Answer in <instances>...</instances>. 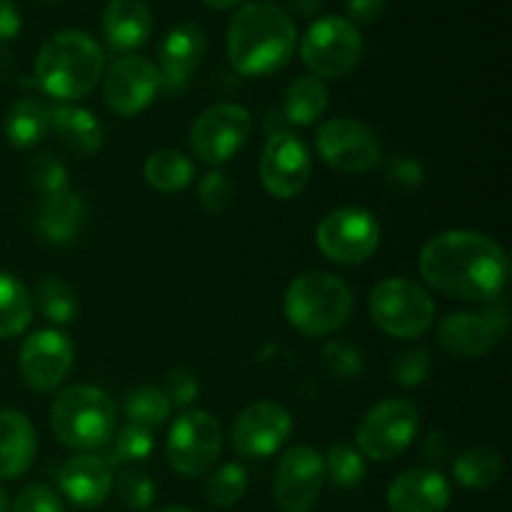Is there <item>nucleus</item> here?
<instances>
[{
  "instance_id": "1",
  "label": "nucleus",
  "mask_w": 512,
  "mask_h": 512,
  "mask_svg": "<svg viewBox=\"0 0 512 512\" xmlns=\"http://www.w3.org/2000/svg\"><path fill=\"white\" fill-rule=\"evenodd\" d=\"M420 273L438 293L470 303L503 298L510 275L505 250L493 238L475 230H448L420 250Z\"/></svg>"
},
{
  "instance_id": "2",
  "label": "nucleus",
  "mask_w": 512,
  "mask_h": 512,
  "mask_svg": "<svg viewBox=\"0 0 512 512\" xmlns=\"http://www.w3.org/2000/svg\"><path fill=\"white\" fill-rule=\"evenodd\" d=\"M298 45V30L273 0H250L228 25V58L240 75L263 78L283 70Z\"/></svg>"
},
{
  "instance_id": "3",
  "label": "nucleus",
  "mask_w": 512,
  "mask_h": 512,
  "mask_svg": "<svg viewBox=\"0 0 512 512\" xmlns=\"http://www.w3.org/2000/svg\"><path fill=\"white\" fill-rule=\"evenodd\" d=\"M105 55L83 30H60L48 38L35 60V80L60 103L90 95L103 78Z\"/></svg>"
},
{
  "instance_id": "4",
  "label": "nucleus",
  "mask_w": 512,
  "mask_h": 512,
  "mask_svg": "<svg viewBox=\"0 0 512 512\" xmlns=\"http://www.w3.org/2000/svg\"><path fill=\"white\" fill-rule=\"evenodd\" d=\"M353 290L333 273H303L285 290V318L305 338H325L348 323Z\"/></svg>"
},
{
  "instance_id": "5",
  "label": "nucleus",
  "mask_w": 512,
  "mask_h": 512,
  "mask_svg": "<svg viewBox=\"0 0 512 512\" xmlns=\"http://www.w3.org/2000/svg\"><path fill=\"white\" fill-rule=\"evenodd\" d=\"M50 428L73 450L105 448L115 433V405L100 388L70 385L53 400Z\"/></svg>"
},
{
  "instance_id": "6",
  "label": "nucleus",
  "mask_w": 512,
  "mask_h": 512,
  "mask_svg": "<svg viewBox=\"0 0 512 512\" xmlns=\"http://www.w3.org/2000/svg\"><path fill=\"white\" fill-rule=\"evenodd\" d=\"M370 318L390 338L413 340L433 325L435 303L413 280L388 278L370 293Z\"/></svg>"
},
{
  "instance_id": "7",
  "label": "nucleus",
  "mask_w": 512,
  "mask_h": 512,
  "mask_svg": "<svg viewBox=\"0 0 512 512\" xmlns=\"http://www.w3.org/2000/svg\"><path fill=\"white\" fill-rule=\"evenodd\" d=\"M300 58L315 78H343L363 58V35L353 20L328 15L308 28L300 43Z\"/></svg>"
},
{
  "instance_id": "8",
  "label": "nucleus",
  "mask_w": 512,
  "mask_h": 512,
  "mask_svg": "<svg viewBox=\"0 0 512 512\" xmlns=\"http://www.w3.org/2000/svg\"><path fill=\"white\" fill-rule=\"evenodd\" d=\"M223 450V428L205 410H190L173 423L165 445L168 465L178 475L198 478L213 470Z\"/></svg>"
},
{
  "instance_id": "9",
  "label": "nucleus",
  "mask_w": 512,
  "mask_h": 512,
  "mask_svg": "<svg viewBox=\"0 0 512 512\" xmlns=\"http://www.w3.org/2000/svg\"><path fill=\"white\" fill-rule=\"evenodd\" d=\"M320 253L338 265H360L380 245V225L370 210L335 208L318 223L315 230Z\"/></svg>"
},
{
  "instance_id": "10",
  "label": "nucleus",
  "mask_w": 512,
  "mask_h": 512,
  "mask_svg": "<svg viewBox=\"0 0 512 512\" xmlns=\"http://www.w3.org/2000/svg\"><path fill=\"white\" fill-rule=\"evenodd\" d=\"M420 415L410 400H383L365 413L358 425V450L370 460H393L418 435Z\"/></svg>"
},
{
  "instance_id": "11",
  "label": "nucleus",
  "mask_w": 512,
  "mask_h": 512,
  "mask_svg": "<svg viewBox=\"0 0 512 512\" xmlns=\"http://www.w3.org/2000/svg\"><path fill=\"white\" fill-rule=\"evenodd\" d=\"M253 120L243 105L218 103L203 110L190 128V148L203 163L223 165L240 153L250 138Z\"/></svg>"
},
{
  "instance_id": "12",
  "label": "nucleus",
  "mask_w": 512,
  "mask_h": 512,
  "mask_svg": "<svg viewBox=\"0 0 512 512\" xmlns=\"http://www.w3.org/2000/svg\"><path fill=\"white\" fill-rule=\"evenodd\" d=\"M315 148L323 163L340 173H368L383 158L380 140L355 118L325 120L315 135Z\"/></svg>"
},
{
  "instance_id": "13",
  "label": "nucleus",
  "mask_w": 512,
  "mask_h": 512,
  "mask_svg": "<svg viewBox=\"0 0 512 512\" xmlns=\"http://www.w3.org/2000/svg\"><path fill=\"white\" fill-rule=\"evenodd\" d=\"M510 310L505 300H493L483 313H453L438 325V343L455 358H483L508 333Z\"/></svg>"
},
{
  "instance_id": "14",
  "label": "nucleus",
  "mask_w": 512,
  "mask_h": 512,
  "mask_svg": "<svg viewBox=\"0 0 512 512\" xmlns=\"http://www.w3.org/2000/svg\"><path fill=\"white\" fill-rule=\"evenodd\" d=\"M293 433L288 408L273 400H258L235 418L230 445L245 460H265L278 453Z\"/></svg>"
},
{
  "instance_id": "15",
  "label": "nucleus",
  "mask_w": 512,
  "mask_h": 512,
  "mask_svg": "<svg viewBox=\"0 0 512 512\" xmlns=\"http://www.w3.org/2000/svg\"><path fill=\"white\" fill-rule=\"evenodd\" d=\"M325 485L323 455L308 445L290 448L278 460L273 478V498L283 512H310Z\"/></svg>"
},
{
  "instance_id": "16",
  "label": "nucleus",
  "mask_w": 512,
  "mask_h": 512,
  "mask_svg": "<svg viewBox=\"0 0 512 512\" xmlns=\"http://www.w3.org/2000/svg\"><path fill=\"white\" fill-rule=\"evenodd\" d=\"M313 163L303 140L293 133H273L260 155V180L278 200H293L308 188Z\"/></svg>"
},
{
  "instance_id": "17",
  "label": "nucleus",
  "mask_w": 512,
  "mask_h": 512,
  "mask_svg": "<svg viewBox=\"0 0 512 512\" xmlns=\"http://www.w3.org/2000/svg\"><path fill=\"white\" fill-rule=\"evenodd\" d=\"M158 65L140 55H125L115 60L103 80L105 105L120 118H133L143 113L155 95L160 93Z\"/></svg>"
},
{
  "instance_id": "18",
  "label": "nucleus",
  "mask_w": 512,
  "mask_h": 512,
  "mask_svg": "<svg viewBox=\"0 0 512 512\" xmlns=\"http://www.w3.org/2000/svg\"><path fill=\"white\" fill-rule=\"evenodd\" d=\"M75 363V348L70 338L60 330L45 328L28 335L20 348V375L25 385L40 393L58 388L68 378Z\"/></svg>"
},
{
  "instance_id": "19",
  "label": "nucleus",
  "mask_w": 512,
  "mask_h": 512,
  "mask_svg": "<svg viewBox=\"0 0 512 512\" xmlns=\"http://www.w3.org/2000/svg\"><path fill=\"white\" fill-rule=\"evenodd\" d=\"M208 50V35L198 23H180L163 38L158 50L160 85L178 93L195 75Z\"/></svg>"
},
{
  "instance_id": "20",
  "label": "nucleus",
  "mask_w": 512,
  "mask_h": 512,
  "mask_svg": "<svg viewBox=\"0 0 512 512\" xmlns=\"http://www.w3.org/2000/svg\"><path fill=\"white\" fill-rule=\"evenodd\" d=\"M448 505V480L433 468L405 470L388 488V508L393 512H445Z\"/></svg>"
},
{
  "instance_id": "21",
  "label": "nucleus",
  "mask_w": 512,
  "mask_h": 512,
  "mask_svg": "<svg viewBox=\"0 0 512 512\" xmlns=\"http://www.w3.org/2000/svg\"><path fill=\"white\" fill-rule=\"evenodd\" d=\"M60 490L78 508H98L113 488V470L100 455L80 453L65 460L58 473Z\"/></svg>"
},
{
  "instance_id": "22",
  "label": "nucleus",
  "mask_w": 512,
  "mask_h": 512,
  "mask_svg": "<svg viewBox=\"0 0 512 512\" xmlns=\"http://www.w3.org/2000/svg\"><path fill=\"white\" fill-rule=\"evenodd\" d=\"M103 33L113 50L128 53L148 43L153 33V13L145 0H108L103 13Z\"/></svg>"
},
{
  "instance_id": "23",
  "label": "nucleus",
  "mask_w": 512,
  "mask_h": 512,
  "mask_svg": "<svg viewBox=\"0 0 512 512\" xmlns=\"http://www.w3.org/2000/svg\"><path fill=\"white\" fill-rule=\"evenodd\" d=\"M35 430L20 410H0V480L20 478L33 465Z\"/></svg>"
},
{
  "instance_id": "24",
  "label": "nucleus",
  "mask_w": 512,
  "mask_h": 512,
  "mask_svg": "<svg viewBox=\"0 0 512 512\" xmlns=\"http://www.w3.org/2000/svg\"><path fill=\"white\" fill-rule=\"evenodd\" d=\"M50 128L55 130L60 143H63L70 153L80 155V158H90V155H95L103 148V123L98 120V115L80 108V105H55L53 118H50Z\"/></svg>"
},
{
  "instance_id": "25",
  "label": "nucleus",
  "mask_w": 512,
  "mask_h": 512,
  "mask_svg": "<svg viewBox=\"0 0 512 512\" xmlns=\"http://www.w3.org/2000/svg\"><path fill=\"white\" fill-rule=\"evenodd\" d=\"M85 220V205L80 195L63 190V193L45 195L38 208V230L48 243L65 245L75 240Z\"/></svg>"
},
{
  "instance_id": "26",
  "label": "nucleus",
  "mask_w": 512,
  "mask_h": 512,
  "mask_svg": "<svg viewBox=\"0 0 512 512\" xmlns=\"http://www.w3.org/2000/svg\"><path fill=\"white\" fill-rule=\"evenodd\" d=\"M53 108L40 98H20L5 115V138L15 148H33L48 135Z\"/></svg>"
},
{
  "instance_id": "27",
  "label": "nucleus",
  "mask_w": 512,
  "mask_h": 512,
  "mask_svg": "<svg viewBox=\"0 0 512 512\" xmlns=\"http://www.w3.org/2000/svg\"><path fill=\"white\" fill-rule=\"evenodd\" d=\"M328 88L315 75H300L285 90L283 113L293 125H313L328 110Z\"/></svg>"
},
{
  "instance_id": "28",
  "label": "nucleus",
  "mask_w": 512,
  "mask_h": 512,
  "mask_svg": "<svg viewBox=\"0 0 512 512\" xmlns=\"http://www.w3.org/2000/svg\"><path fill=\"white\" fill-rule=\"evenodd\" d=\"M143 173L150 188H155L158 193H180V190L193 183L195 165L180 150L163 148L148 155Z\"/></svg>"
},
{
  "instance_id": "29",
  "label": "nucleus",
  "mask_w": 512,
  "mask_h": 512,
  "mask_svg": "<svg viewBox=\"0 0 512 512\" xmlns=\"http://www.w3.org/2000/svg\"><path fill=\"white\" fill-rule=\"evenodd\" d=\"M453 478L468 490H488L503 478V458L485 445H475L453 460Z\"/></svg>"
},
{
  "instance_id": "30",
  "label": "nucleus",
  "mask_w": 512,
  "mask_h": 512,
  "mask_svg": "<svg viewBox=\"0 0 512 512\" xmlns=\"http://www.w3.org/2000/svg\"><path fill=\"white\" fill-rule=\"evenodd\" d=\"M33 318V298L25 285L8 273H0V338H15Z\"/></svg>"
},
{
  "instance_id": "31",
  "label": "nucleus",
  "mask_w": 512,
  "mask_h": 512,
  "mask_svg": "<svg viewBox=\"0 0 512 512\" xmlns=\"http://www.w3.org/2000/svg\"><path fill=\"white\" fill-rule=\"evenodd\" d=\"M170 410L173 405H170L168 395L155 385H140L125 395V415L130 418V423L145 430L160 428L170 418Z\"/></svg>"
},
{
  "instance_id": "32",
  "label": "nucleus",
  "mask_w": 512,
  "mask_h": 512,
  "mask_svg": "<svg viewBox=\"0 0 512 512\" xmlns=\"http://www.w3.org/2000/svg\"><path fill=\"white\" fill-rule=\"evenodd\" d=\"M35 305L43 313L45 320L55 325L73 323L78 315V300H75L73 288L60 278H43L35 285Z\"/></svg>"
},
{
  "instance_id": "33",
  "label": "nucleus",
  "mask_w": 512,
  "mask_h": 512,
  "mask_svg": "<svg viewBox=\"0 0 512 512\" xmlns=\"http://www.w3.org/2000/svg\"><path fill=\"white\" fill-rule=\"evenodd\" d=\"M108 455H105V463L113 468V465H125V463H140V460L148 458L155 448V440L150 435V430L140 428V425H125L123 430L110 438Z\"/></svg>"
},
{
  "instance_id": "34",
  "label": "nucleus",
  "mask_w": 512,
  "mask_h": 512,
  "mask_svg": "<svg viewBox=\"0 0 512 512\" xmlns=\"http://www.w3.org/2000/svg\"><path fill=\"white\" fill-rule=\"evenodd\" d=\"M325 478L338 488H355L365 478V458L348 443H335L325 455Z\"/></svg>"
},
{
  "instance_id": "35",
  "label": "nucleus",
  "mask_w": 512,
  "mask_h": 512,
  "mask_svg": "<svg viewBox=\"0 0 512 512\" xmlns=\"http://www.w3.org/2000/svg\"><path fill=\"white\" fill-rule=\"evenodd\" d=\"M245 490H248V473L238 463H228L218 468L208 478V485H205V495L218 508H233L235 503L243 500Z\"/></svg>"
},
{
  "instance_id": "36",
  "label": "nucleus",
  "mask_w": 512,
  "mask_h": 512,
  "mask_svg": "<svg viewBox=\"0 0 512 512\" xmlns=\"http://www.w3.org/2000/svg\"><path fill=\"white\" fill-rule=\"evenodd\" d=\"M320 360H323L325 373L333 375L340 383H353L363 375V355L358 348L343 340H330L320 350Z\"/></svg>"
},
{
  "instance_id": "37",
  "label": "nucleus",
  "mask_w": 512,
  "mask_h": 512,
  "mask_svg": "<svg viewBox=\"0 0 512 512\" xmlns=\"http://www.w3.org/2000/svg\"><path fill=\"white\" fill-rule=\"evenodd\" d=\"M115 490H118L120 503L128 510H148L155 500V483L145 470L128 468L120 473L118 483H115Z\"/></svg>"
},
{
  "instance_id": "38",
  "label": "nucleus",
  "mask_w": 512,
  "mask_h": 512,
  "mask_svg": "<svg viewBox=\"0 0 512 512\" xmlns=\"http://www.w3.org/2000/svg\"><path fill=\"white\" fill-rule=\"evenodd\" d=\"M28 178L30 185H33L43 198L45 195H55L68 190V170H65V165L60 163L58 158H53V155L48 153L30 160Z\"/></svg>"
},
{
  "instance_id": "39",
  "label": "nucleus",
  "mask_w": 512,
  "mask_h": 512,
  "mask_svg": "<svg viewBox=\"0 0 512 512\" xmlns=\"http://www.w3.org/2000/svg\"><path fill=\"white\" fill-rule=\"evenodd\" d=\"M433 360L428 348H410L393 363V380L403 388H418L428 380Z\"/></svg>"
},
{
  "instance_id": "40",
  "label": "nucleus",
  "mask_w": 512,
  "mask_h": 512,
  "mask_svg": "<svg viewBox=\"0 0 512 512\" xmlns=\"http://www.w3.org/2000/svg\"><path fill=\"white\" fill-rule=\"evenodd\" d=\"M198 200L208 213H225L228 205L233 203V183L223 170H210L198 185Z\"/></svg>"
},
{
  "instance_id": "41",
  "label": "nucleus",
  "mask_w": 512,
  "mask_h": 512,
  "mask_svg": "<svg viewBox=\"0 0 512 512\" xmlns=\"http://www.w3.org/2000/svg\"><path fill=\"white\" fill-rule=\"evenodd\" d=\"M10 512H65V508L50 488H45V485H28L13 500V510Z\"/></svg>"
},
{
  "instance_id": "42",
  "label": "nucleus",
  "mask_w": 512,
  "mask_h": 512,
  "mask_svg": "<svg viewBox=\"0 0 512 512\" xmlns=\"http://www.w3.org/2000/svg\"><path fill=\"white\" fill-rule=\"evenodd\" d=\"M163 393L168 395L170 405H178V408H185V405L195 403L200 395V385L198 378H195L190 370L185 368H175L170 370L168 378H165V388Z\"/></svg>"
},
{
  "instance_id": "43",
  "label": "nucleus",
  "mask_w": 512,
  "mask_h": 512,
  "mask_svg": "<svg viewBox=\"0 0 512 512\" xmlns=\"http://www.w3.org/2000/svg\"><path fill=\"white\" fill-rule=\"evenodd\" d=\"M385 178H388V183H393L395 188L415 190L423 185L425 170L415 158H408V155H395V158L385 165Z\"/></svg>"
},
{
  "instance_id": "44",
  "label": "nucleus",
  "mask_w": 512,
  "mask_h": 512,
  "mask_svg": "<svg viewBox=\"0 0 512 512\" xmlns=\"http://www.w3.org/2000/svg\"><path fill=\"white\" fill-rule=\"evenodd\" d=\"M388 8V0H345V10L358 23H375Z\"/></svg>"
},
{
  "instance_id": "45",
  "label": "nucleus",
  "mask_w": 512,
  "mask_h": 512,
  "mask_svg": "<svg viewBox=\"0 0 512 512\" xmlns=\"http://www.w3.org/2000/svg\"><path fill=\"white\" fill-rule=\"evenodd\" d=\"M20 13L13 0H0V43L13 40L20 33Z\"/></svg>"
},
{
  "instance_id": "46",
  "label": "nucleus",
  "mask_w": 512,
  "mask_h": 512,
  "mask_svg": "<svg viewBox=\"0 0 512 512\" xmlns=\"http://www.w3.org/2000/svg\"><path fill=\"white\" fill-rule=\"evenodd\" d=\"M423 455L425 460H430V463H443V460L450 455L448 435H445L443 430H433V433H428V438H425L423 443Z\"/></svg>"
},
{
  "instance_id": "47",
  "label": "nucleus",
  "mask_w": 512,
  "mask_h": 512,
  "mask_svg": "<svg viewBox=\"0 0 512 512\" xmlns=\"http://www.w3.org/2000/svg\"><path fill=\"white\" fill-rule=\"evenodd\" d=\"M290 13L300 15V18H310V15L318 13L323 8V0H285Z\"/></svg>"
},
{
  "instance_id": "48",
  "label": "nucleus",
  "mask_w": 512,
  "mask_h": 512,
  "mask_svg": "<svg viewBox=\"0 0 512 512\" xmlns=\"http://www.w3.org/2000/svg\"><path fill=\"white\" fill-rule=\"evenodd\" d=\"M203 3L215 10H228V8H235V5H245L248 0H203Z\"/></svg>"
},
{
  "instance_id": "49",
  "label": "nucleus",
  "mask_w": 512,
  "mask_h": 512,
  "mask_svg": "<svg viewBox=\"0 0 512 512\" xmlns=\"http://www.w3.org/2000/svg\"><path fill=\"white\" fill-rule=\"evenodd\" d=\"M8 495H5V490L0 488V512H8Z\"/></svg>"
},
{
  "instance_id": "50",
  "label": "nucleus",
  "mask_w": 512,
  "mask_h": 512,
  "mask_svg": "<svg viewBox=\"0 0 512 512\" xmlns=\"http://www.w3.org/2000/svg\"><path fill=\"white\" fill-rule=\"evenodd\" d=\"M160 512H193V510H188V508H180V505H175V508H165V510H160Z\"/></svg>"
},
{
  "instance_id": "51",
  "label": "nucleus",
  "mask_w": 512,
  "mask_h": 512,
  "mask_svg": "<svg viewBox=\"0 0 512 512\" xmlns=\"http://www.w3.org/2000/svg\"><path fill=\"white\" fill-rule=\"evenodd\" d=\"M40 3H60V0H40Z\"/></svg>"
}]
</instances>
